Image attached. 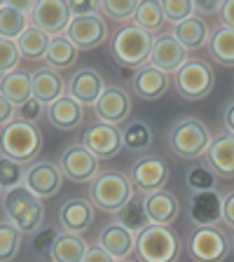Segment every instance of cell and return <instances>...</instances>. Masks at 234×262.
Returning <instances> with one entry per match:
<instances>
[{"mask_svg":"<svg viewBox=\"0 0 234 262\" xmlns=\"http://www.w3.org/2000/svg\"><path fill=\"white\" fill-rule=\"evenodd\" d=\"M94 113H96V120L103 122V124L117 126L126 124L131 115V94L126 92L120 84H108L103 89V94L98 96V101L94 103Z\"/></svg>","mask_w":234,"mask_h":262,"instance_id":"obj_11","label":"cell"},{"mask_svg":"<svg viewBox=\"0 0 234 262\" xmlns=\"http://www.w3.org/2000/svg\"><path fill=\"white\" fill-rule=\"evenodd\" d=\"M42 150V131L40 126L14 120L0 129V155L19 164H33Z\"/></svg>","mask_w":234,"mask_h":262,"instance_id":"obj_3","label":"cell"},{"mask_svg":"<svg viewBox=\"0 0 234 262\" xmlns=\"http://www.w3.org/2000/svg\"><path fill=\"white\" fill-rule=\"evenodd\" d=\"M138 0H101V14L115 21H129L134 19Z\"/></svg>","mask_w":234,"mask_h":262,"instance_id":"obj_38","label":"cell"},{"mask_svg":"<svg viewBox=\"0 0 234 262\" xmlns=\"http://www.w3.org/2000/svg\"><path fill=\"white\" fill-rule=\"evenodd\" d=\"M96 218V208L87 196H71L59 208V225L66 234H84Z\"/></svg>","mask_w":234,"mask_h":262,"instance_id":"obj_16","label":"cell"},{"mask_svg":"<svg viewBox=\"0 0 234 262\" xmlns=\"http://www.w3.org/2000/svg\"><path fill=\"white\" fill-rule=\"evenodd\" d=\"M187 255L192 262H225L229 255V236L220 227H195L187 236Z\"/></svg>","mask_w":234,"mask_h":262,"instance_id":"obj_8","label":"cell"},{"mask_svg":"<svg viewBox=\"0 0 234 262\" xmlns=\"http://www.w3.org/2000/svg\"><path fill=\"white\" fill-rule=\"evenodd\" d=\"M131 87H134V94L143 101H157L171 89V75L147 63L136 71Z\"/></svg>","mask_w":234,"mask_h":262,"instance_id":"obj_23","label":"cell"},{"mask_svg":"<svg viewBox=\"0 0 234 262\" xmlns=\"http://www.w3.org/2000/svg\"><path fill=\"white\" fill-rule=\"evenodd\" d=\"M19 61H22V54H19L14 40L0 38V77L16 71V68H19Z\"/></svg>","mask_w":234,"mask_h":262,"instance_id":"obj_41","label":"cell"},{"mask_svg":"<svg viewBox=\"0 0 234 262\" xmlns=\"http://www.w3.org/2000/svg\"><path fill=\"white\" fill-rule=\"evenodd\" d=\"M82 262H115V260H113V255H108V253H105L98 244H94V246H89V248H87L84 260H82Z\"/></svg>","mask_w":234,"mask_h":262,"instance_id":"obj_48","label":"cell"},{"mask_svg":"<svg viewBox=\"0 0 234 262\" xmlns=\"http://www.w3.org/2000/svg\"><path fill=\"white\" fill-rule=\"evenodd\" d=\"M229 251H234V234L229 236Z\"/></svg>","mask_w":234,"mask_h":262,"instance_id":"obj_52","label":"cell"},{"mask_svg":"<svg viewBox=\"0 0 234 262\" xmlns=\"http://www.w3.org/2000/svg\"><path fill=\"white\" fill-rule=\"evenodd\" d=\"M138 262H178L183 253V241L174 227L150 225L136 236Z\"/></svg>","mask_w":234,"mask_h":262,"instance_id":"obj_4","label":"cell"},{"mask_svg":"<svg viewBox=\"0 0 234 262\" xmlns=\"http://www.w3.org/2000/svg\"><path fill=\"white\" fill-rule=\"evenodd\" d=\"M223 126H225L227 134L234 136V101H229L227 108H225V113H223Z\"/></svg>","mask_w":234,"mask_h":262,"instance_id":"obj_50","label":"cell"},{"mask_svg":"<svg viewBox=\"0 0 234 262\" xmlns=\"http://www.w3.org/2000/svg\"><path fill=\"white\" fill-rule=\"evenodd\" d=\"M66 38L71 40L80 52L96 49L108 40V24L101 14L73 16L68 28H66Z\"/></svg>","mask_w":234,"mask_h":262,"instance_id":"obj_13","label":"cell"},{"mask_svg":"<svg viewBox=\"0 0 234 262\" xmlns=\"http://www.w3.org/2000/svg\"><path fill=\"white\" fill-rule=\"evenodd\" d=\"M66 84L63 75L47 66L35 68L31 73V89H33V98H38L42 105H52L54 101H59L61 96H66Z\"/></svg>","mask_w":234,"mask_h":262,"instance_id":"obj_24","label":"cell"},{"mask_svg":"<svg viewBox=\"0 0 234 262\" xmlns=\"http://www.w3.org/2000/svg\"><path fill=\"white\" fill-rule=\"evenodd\" d=\"M22 232L7 220H0V262H12L22 251Z\"/></svg>","mask_w":234,"mask_h":262,"instance_id":"obj_36","label":"cell"},{"mask_svg":"<svg viewBox=\"0 0 234 262\" xmlns=\"http://www.w3.org/2000/svg\"><path fill=\"white\" fill-rule=\"evenodd\" d=\"M164 21H166V19H164L159 0H141V3H138L136 14H134V26H138L145 33L155 35L157 31H162Z\"/></svg>","mask_w":234,"mask_h":262,"instance_id":"obj_34","label":"cell"},{"mask_svg":"<svg viewBox=\"0 0 234 262\" xmlns=\"http://www.w3.org/2000/svg\"><path fill=\"white\" fill-rule=\"evenodd\" d=\"M5 3H7V0H0V7H3V5H5Z\"/></svg>","mask_w":234,"mask_h":262,"instance_id":"obj_53","label":"cell"},{"mask_svg":"<svg viewBox=\"0 0 234 262\" xmlns=\"http://www.w3.org/2000/svg\"><path fill=\"white\" fill-rule=\"evenodd\" d=\"M223 223L234 229V190L223 196Z\"/></svg>","mask_w":234,"mask_h":262,"instance_id":"obj_49","label":"cell"},{"mask_svg":"<svg viewBox=\"0 0 234 262\" xmlns=\"http://www.w3.org/2000/svg\"><path fill=\"white\" fill-rule=\"evenodd\" d=\"M187 61H190V52L174 38V33H159L153 40V52L147 61L150 66L164 71L166 75H176Z\"/></svg>","mask_w":234,"mask_h":262,"instance_id":"obj_15","label":"cell"},{"mask_svg":"<svg viewBox=\"0 0 234 262\" xmlns=\"http://www.w3.org/2000/svg\"><path fill=\"white\" fill-rule=\"evenodd\" d=\"M216 73L202 59H190L178 73L174 75V89L185 101H202L213 92Z\"/></svg>","mask_w":234,"mask_h":262,"instance_id":"obj_7","label":"cell"},{"mask_svg":"<svg viewBox=\"0 0 234 262\" xmlns=\"http://www.w3.org/2000/svg\"><path fill=\"white\" fill-rule=\"evenodd\" d=\"M47 122L59 131H73L84 122V108L71 96H61L52 105H47Z\"/></svg>","mask_w":234,"mask_h":262,"instance_id":"obj_25","label":"cell"},{"mask_svg":"<svg viewBox=\"0 0 234 262\" xmlns=\"http://www.w3.org/2000/svg\"><path fill=\"white\" fill-rule=\"evenodd\" d=\"M3 211L5 220L14 225L22 234H35L45 223V206L42 199L35 196L26 185L12 187L3 192Z\"/></svg>","mask_w":234,"mask_h":262,"instance_id":"obj_1","label":"cell"},{"mask_svg":"<svg viewBox=\"0 0 234 262\" xmlns=\"http://www.w3.org/2000/svg\"><path fill=\"white\" fill-rule=\"evenodd\" d=\"M155 35L145 33L134 24H124L110 38V56L122 68H143L150 61Z\"/></svg>","mask_w":234,"mask_h":262,"instance_id":"obj_2","label":"cell"},{"mask_svg":"<svg viewBox=\"0 0 234 262\" xmlns=\"http://www.w3.org/2000/svg\"><path fill=\"white\" fill-rule=\"evenodd\" d=\"M82 145L87 147L98 162H103V159H115L117 152L122 150V131L117 129V126L96 122L94 126H89V129L84 131Z\"/></svg>","mask_w":234,"mask_h":262,"instance_id":"obj_17","label":"cell"},{"mask_svg":"<svg viewBox=\"0 0 234 262\" xmlns=\"http://www.w3.org/2000/svg\"><path fill=\"white\" fill-rule=\"evenodd\" d=\"M49 40L52 38H49L47 33H42L40 28H35V26H28L26 31L14 40V42H16V49H19L22 59L38 61V59H45V54H47Z\"/></svg>","mask_w":234,"mask_h":262,"instance_id":"obj_33","label":"cell"},{"mask_svg":"<svg viewBox=\"0 0 234 262\" xmlns=\"http://www.w3.org/2000/svg\"><path fill=\"white\" fill-rule=\"evenodd\" d=\"M59 166L63 178L73 180V183H92L101 173V162L82 143H71L61 150Z\"/></svg>","mask_w":234,"mask_h":262,"instance_id":"obj_10","label":"cell"},{"mask_svg":"<svg viewBox=\"0 0 234 262\" xmlns=\"http://www.w3.org/2000/svg\"><path fill=\"white\" fill-rule=\"evenodd\" d=\"M0 94L10 101L14 108L24 105L28 98H33V89H31V73L26 71H12L7 75L0 77Z\"/></svg>","mask_w":234,"mask_h":262,"instance_id":"obj_28","label":"cell"},{"mask_svg":"<svg viewBox=\"0 0 234 262\" xmlns=\"http://www.w3.org/2000/svg\"><path fill=\"white\" fill-rule=\"evenodd\" d=\"M24 176H26L24 164L0 155V187L3 190H12V187L24 185Z\"/></svg>","mask_w":234,"mask_h":262,"instance_id":"obj_37","label":"cell"},{"mask_svg":"<svg viewBox=\"0 0 234 262\" xmlns=\"http://www.w3.org/2000/svg\"><path fill=\"white\" fill-rule=\"evenodd\" d=\"M71 19L73 16L66 0H35V7L31 12V26L40 28L49 38L63 35Z\"/></svg>","mask_w":234,"mask_h":262,"instance_id":"obj_14","label":"cell"},{"mask_svg":"<svg viewBox=\"0 0 234 262\" xmlns=\"http://www.w3.org/2000/svg\"><path fill=\"white\" fill-rule=\"evenodd\" d=\"M204 159H206L204 166H206L216 178L234 180V136L232 134L225 131V134L213 136Z\"/></svg>","mask_w":234,"mask_h":262,"instance_id":"obj_20","label":"cell"},{"mask_svg":"<svg viewBox=\"0 0 234 262\" xmlns=\"http://www.w3.org/2000/svg\"><path fill=\"white\" fill-rule=\"evenodd\" d=\"M220 0H192V7H195L197 16H208V14H218L220 12Z\"/></svg>","mask_w":234,"mask_h":262,"instance_id":"obj_45","label":"cell"},{"mask_svg":"<svg viewBox=\"0 0 234 262\" xmlns=\"http://www.w3.org/2000/svg\"><path fill=\"white\" fill-rule=\"evenodd\" d=\"M61 183H63V173L56 162L49 159H35L33 164L26 166V176H24V185L40 199H52L59 194Z\"/></svg>","mask_w":234,"mask_h":262,"instance_id":"obj_12","label":"cell"},{"mask_svg":"<svg viewBox=\"0 0 234 262\" xmlns=\"http://www.w3.org/2000/svg\"><path fill=\"white\" fill-rule=\"evenodd\" d=\"M206 47L216 63L225 66V68H234V31L232 28L218 26L211 33V40H208Z\"/></svg>","mask_w":234,"mask_h":262,"instance_id":"obj_32","label":"cell"},{"mask_svg":"<svg viewBox=\"0 0 234 262\" xmlns=\"http://www.w3.org/2000/svg\"><path fill=\"white\" fill-rule=\"evenodd\" d=\"M143 204H145L147 218H150L153 225L171 227L180 218V199L166 187L150 192V194H143Z\"/></svg>","mask_w":234,"mask_h":262,"instance_id":"obj_21","label":"cell"},{"mask_svg":"<svg viewBox=\"0 0 234 262\" xmlns=\"http://www.w3.org/2000/svg\"><path fill=\"white\" fill-rule=\"evenodd\" d=\"M98 246L103 248L108 255H113L115 262L129 260L136 251V234H131L129 229H124L117 220L105 225L98 234Z\"/></svg>","mask_w":234,"mask_h":262,"instance_id":"obj_22","label":"cell"},{"mask_svg":"<svg viewBox=\"0 0 234 262\" xmlns=\"http://www.w3.org/2000/svg\"><path fill=\"white\" fill-rule=\"evenodd\" d=\"M45 66L52 68L56 73H66V71H73L80 61V49L71 42V40L63 35H56V38L49 40V47H47V54H45Z\"/></svg>","mask_w":234,"mask_h":262,"instance_id":"obj_26","label":"cell"},{"mask_svg":"<svg viewBox=\"0 0 234 262\" xmlns=\"http://www.w3.org/2000/svg\"><path fill=\"white\" fill-rule=\"evenodd\" d=\"M218 16H220V26L232 28L234 31V0H223Z\"/></svg>","mask_w":234,"mask_h":262,"instance_id":"obj_47","label":"cell"},{"mask_svg":"<svg viewBox=\"0 0 234 262\" xmlns=\"http://www.w3.org/2000/svg\"><path fill=\"white\" fill-rule=\"evenodd\" d=\"M0 199H3V187H0Z\"/></svg>","mask_w":234,"mask_h":262,"instance_id":"obj_54","label":"cell"},{"mask_svg":"<svg viewBox=\"0 0 234 262\" xmlns=\"http://www.w3.org/2000/svg\"><path fill=\"white\" fill-rule=\"evenodd\" d=\"M120 262H134V260H120Z\"/></svg>","mask_w":234,"mask_h":262,"instance_id":"obj_55","label":"cell"},{"mask_svg":"<svg viewBox=\"0 0 234 262\" xmlns=\"http://www.w3.org/2000/svg\"><path fill=\"white\" fill-rule=\"evenodd\" d=\"M71 16H89L101 14V0H68Z\"/></svg>","mask_w":234,"mask_h":262,"instance_id":"obj_44","label":"cell"},{"mask_svg":"<svg viewBox=\"0 0 234 262\" xmlns=\"http://www.w3.org/2000/svg\"><path fill=\"white\" fill-rule=\"evenodd\" d=\"M87 248L89 244L84 241V236L61 232L49 251V257H52V262H82Z\"/></svg>","mask_w":234,"mask_h":262,"instance_id":"obj_30","label":"cell"},{"mask_svg":"<svg viewBox=\"0 0 234 262\" xmlns=\"http://www.w3.org/2000/svg\"><path fill=\"white\" fill-rule=\"evenodd\" d=\"M105 82L103 75L96 68H77L71 75L68 84H66V96H71L73 101L84 108V105H94L98 101V96L103 94Z\"/></svg>","mask_w":234,"mask_h":262,"instance_id":"obj_19","label":"cell"},{"mask_svg":"<svg viewBox=\"0 0 234 262\" xmlns=\"http://www.w3.org/2000/svg\"><path fill=\"white\" fill-rule=\"evenodd\" d=\"M117 215V223L122 225L124 229H129L131 234H141L143 229L150 227V218H147V211H145V204H143V196L136 194L134 192V196H131L129 202L124 204V206L120 208V211L115 213Z\"/></svg>","mask_w":234,"mask_h":262,"instance_id":"obj_29","label":"cell"},{"mask_svg":"<svg viewBox=\"0 0 234 262\" xmlns=\"http://www.w3.org/2000/svg\"><path fill=\"white\" fill-rule=\"evenodd\" d=\"M187 213L197 227H216L223 220V194L218 190L190 192Z\"/></svg>","mask_w":234,"mask_h":262,"instance_id":"obj_18","label":"cell"},{"mask_svg":"<svg viewBox=\"0 0 234 262\" xmlns=\"http://www.w3.org/2000/svg\"><path fill=\"white\" fill-rule=\"evenodd\" d=\"M185 183H187V187H190V192L216 190V176H213L204 164H197V166H190V169H187Z\"/></svg>","mask_w":234,"mask_h":262,"instance_id":"obj_39","label":"cell"},{"mask_svg":"<svg viewBox=\"0 0 234 262\" xmlns=\"http://www.w3.org/2000/svg\"><path fill=\"white\" fill-rule=\"evenodd\" d=\"M14 120H16V108L7 101L5 96H3V94H0V129L7 126L10 122H14Z\"/></svg>","mask_w":234,"mask_h":262,"instance_id":"obj_46","label":"cell"},{"mask_svg":"<svg viewBox=\"0 0 234 262\" xmlns=\"http://www.w3.org/2000/svg\"><path fill=\"white\" fill-rule=\"evenodd\" d=\"M122 147L129 152H145L153 147L155 134L145 120H129L122 126Z\"/></svg>","mask_w":234,"mask_h":262,"instance_id":"obj_31","label":"cell"},{"mask_svg":"<svg viewBox=\"0 0 234 262\" xmlns=\"http://www.w3.org/2000/svg\"><path fill=\"white\" fill-rule=\"evenodd\" d=\"M42 117H47V105H42L38 98H28L26 103L16 108V120L28 122V124L38 126V122L42 120Z\"/></svg>","mask_w":234,"mask_h":262,"instance_id":"obj_42","label":"cell"},{"mask_svg":"<svg viewBox=\"0 0 234 262\" xmlns=\"http://www.w3.org/2000/svg\"><path fill=\"white\" fill-rule=\"evenodd\" d=\"M28 26H31V16L16 12L14 7L7 5V3L0 7V38L16 40Z\"/></svg>","mask_w":234,"mask_h":262,"instance_id":"obj_35","label":"cell"},{"mask_svg":"<svg viewBox=\"0 0 234 262\" xmlns=\"http://www.w3.org/2000/svg\"><path fill=\"white\" fill-rule=\"evenodd\" d=\"M169 147L171 152L180 159H199L206 155L213 136L211 129L204 124L199 117H183L169 129Z\"/></svg>","mask_w":234,"mask_h":262,"instance_id":"obj_5","label":"cell"},{"mask_svg":"<svg viewBox=\"0 0 234 262\" xmlns=\"http://www.w3.org/2000/svg\"><path fill=\"white\" fill-rule=\"evenodd\" d=\"M162 12H164V19L169 24H180L185 21L187 16L195 14V7H192V0H162Z\"/></svg>","mask_w":234,"mask_h":262,"instance_id":"obj_40","label":"cell"},{"mask_svg":"<svg viewBox=\"0 0 234 262\" xmlns=\"http://www.w3.org/2000/svg\"><path fill=\"white\" fill-rule=\"evenodd\" d=\"M171 178L169 164L164 162L159 155H141L136 162L131 164L129 180L138 194H150V192L164 190Z\"/></svg>","mask_w":234,"mask_h":262,"instance_id":"obj_9","label":"cell"},{"mask_svg":"<svg viewBox=\"0 0 234 262\" xmlns=\"http://www.w3.org/2000/svg\"><path fill=\"white\" fill-rule=\"evenodd\" d=\"M134 192L136 190H134L126 173H122V171H101L89 183V202L98 211L117 213L134 196Z\"/></svg>","mask_w":234,"mask_h":262,"instance_id":"obj_6","label":"cell"},{"mask_svg":"<svg viewBox=\"0 0 234 262\" xmlns=\"http://www.w3.org/2000/svg\"><path fill=\"white\" fill-rule=\"evenodd\" d=\"M7 5H12L16 12H22V14L31 16V12H33V7H35V3H33V0H7Z\"/></svg>","mask_w":234,"mask_h":262,"instance_id":"obj_51","label":"cell"},{"mask_svg":"<svg viewBox=\"0 0 234 262\" xmlns=\"http://www.w3.org/2000/svg\"><path fill=\"white\" fill-rule=\"evenodd\" d=\"M59 234H61V232H59V229H54V227L38 229V232L33 234V251L38 253V255H40V253H49Z\"/></svg>","mask_w":234,"mask_h":262,"instance_id":"obj_43","label":"cell"},{"mask_svg":"<svg viewBox=\"0 0 234 262\" xmlns=\"http://www.w3.org/2000/svg\"><path fill=\"white\" fill-rule=\"evenodd\" d=\"M171 33H174V38L178 40L187 52H195V49L206 47L208 40H211V31H208L206 19H202V16H197V14L187 16L185 21L176 24Z\"/></svg>","mask_w":234,"mask_h":262,"instance_id":"obj_27","label":"cell"}]
</instances>
